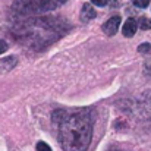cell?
<instances>
[{"mask_svg":"<svg viewBox=\"0 0 151 151\" xmlns=\"http://www.w3.org/2000/svg\"><path fill=\"white\" fill-rule=\"evenodd\" d=\"M53 123L59 128V142L65 151H85L93 138L94 116L88 109L54 110Z\"/></svg>","mask_w":151,"mask_h":151,"instance_id":"cell-1","label":"cell"},{"mask_svg":"<svg viewBox=\"0 0 151 151\" xmlns=\"http://www.w3.org/2000/svg\"><path fill=\"white\" fill-rule=\"evenodd\" d=\"M66 0H18L15 7L21 13H41L62 6Z\"/></svg>","mask_w":151,"mask_h":151,"instance_id":"cell-2","label":"cell"},{"mask_svg":"<svg viewBox=\"0 0 151 151\" xmlns=\"http://www.w3.org/2000/svg\"><path fill=\"white\" fill-rule=\"evenodd\" d=\"M119 27H120V16H119V15H114V16L109 18V19L103 24V32H104L106 35H109V37H113V35L117 32Z\"/></svg>","mask_w":151,"mask_h":151,"instance_id":"cell-3","label":"cell"},{"mask_svg":"<svg viewBox=\"0 0 151 151\" xmlns=\"http://www.w3.org/2000/svg\"><path fill=\"white\" fill-rule=\"evenodd\" d=\"M97 16V12H96V9H94V6L91 4V3H84V6H82V9H81V21L82 22H90V21H93L94 18Z\"/></svg>","mask_w":151,"mask_h":151,"instance_id":"cell-4","label":"cell"},{"mask_svg":"<svg viewBox=\"0 0 151 151\" xmlns=\"http://www.w3.org/2000/svg\"><path fill=\"white\" fill-rule=\"evenodd\" d=\"M137 27H138V25H137V21L132 19V18H129V19L125 22L123 28H122L123 35H125V37H134L135 32H137Z\"/></svg>","mask_w":151,"mask_h":151,"instance_id":"cell-5","label":"cell"},{"mask_svg":"<svg viewBox=\"0 0 151 151\" xmlns=\"http://www.w3.org/2000/svg\"><path fill=\"white\" fill-rule=\"evenodd\" d=\"M15 66H16V57H13V56L0 60V70L1 72H7V70H10Z\"/></svg>","mask_w":151,"mask_h":151,"instance_id":"cell-6","label":"cell"},{"mask_svg":"<svg viewBox=\"0 0 151 151\" xmlns=\"http://www.w3.org/2000/svg\"><path fill=\"white\" fill-rule=\"evenodd\" d=\"M93 4L96 6H100V7H104V6H117V0H91Z\"/></svg>","mask_w":151,"mask_h":151,"instance_id":"cell-7","label":"cell"},{"mask_svg":"<svg viewBox=\"0 0 151 151\" xmlns=\"http://www.w3.org/2000/svg\"><path fill=\"white\" fill-rule=\"evenodd\" d=\"M139 27H141L142 29H151V19L150 18H141Z\"/></svg>","mask_w":151,"mask_h":151,"instance_id":"cell-8","label":"cell"},{"mask_svg":"<svg viewBox=\"0 0 151 151\" xmlns=\"http://www.w3.org/2000/svg\"><path fill=\"white\" fill-rule=\"evenodd\" d=\"M138 51L142 53V54H151V44H148V43L141 44V46L138 47Z\"/></svg>","mask_w":151,"mask_h":151,"instance_id":"cell-9","label":"cell"},{"mask_svg":"<svg viewBox=\"0 0 151 151\" xmlns=\"http://www.w3.org/2000/svg\"><path fill=\"white\" fill-rule=\"evenodd\" d=\"M132 1L137 7H141V9L148 7V3H150V0H132Z\"/></svg>","mask_w":151,"mask_h":151,"instance_id":"cell-10","label":"cell"},{"mask_svg":"<svg viewBox=\"0 0 151 151\" xmlns=\"http://www.w3.org/2000/svg\"><path fill=\"white\" fill-rule=\"evenodd\" d=\"M37 151H51V148L49 147V144H46V142L40 141V142L37 144Z\"/></svg>","mask_w":151,"mask_h":151,"instance_id":"cell-11","label":"cell"},{"mask_svg":"<svg viewBox=\"0 0 151 151\" xmlns=\"http://www.w3.org/2000/svg\"><path fill=\"white\" fill-rule=\"evenodd\" d=\"M6 50H7V43L4 40H0V54L4 53Z\"/></svg>","mask_w":151,"mask_h":151,"instance_id":"cell-12","label":"cell"}]
</instances>
